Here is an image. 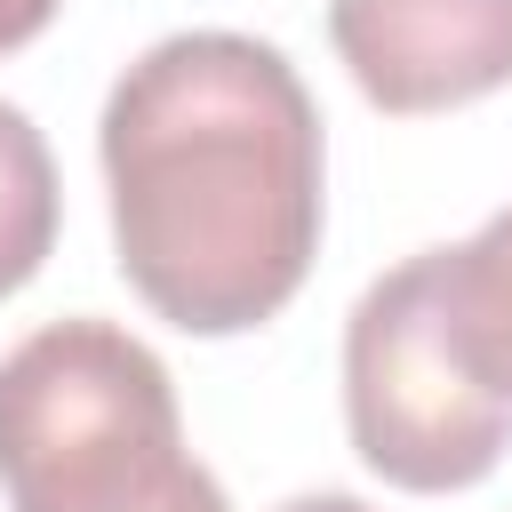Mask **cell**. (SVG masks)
I'll use <instances>...</instances> for the list:
<instances>
[{
    "mask_svg": "<svg viewBox=\"0 0 512 512\" xmlns=\"http://www.w3.org/2000/svg\"><path fill=\"white\" fill-rule=\"evenodd\" d=\"M56 216H64V192H56L48 136L16 104H0V296H16L48 264Z\"/></svg>",
    "mask_w": 512,
    "mask_h": 512,
    "instance_id": "obj_6",
    "label": "cell"
},
{
    "mask_svg": "<svg viewBox=\"0 0 512 512\" xmlns=\"http://www.w3.org/2000/svg\"><path fill=\"white\" fill-rule=\"evenodd\" d=\"M432 272H440V312L464 360L496 392H512V208H496L472 240L432 248Z\"/></svg>",
    "mask_w": 512,
    "mask_h": 512,
    "instance_id": "obj_5",
    "label": "cell"
},
{
    "mask_svg": "<svg viewBox=\"0 0 512 512\" xmlns=\"http://www.w3.org/2000/svg\"><path fill=\"white\" fill-rule=\"evenodd\" d=\"M328 40L376 112L424 120L512 80V0H328Z\"/></svg>",
    "mask_w": 512,
    "mask_h": 512,
    "instance_id": "obj_4",
    "label": "cell"
},
{
    "mask_svg": "<svg viewBox=\"0 0 512 512\" xmlns=\"http://www.w3.org/2000/svg\"><path fill=\"white\" fill-rule=\"evenodd\" d=\"M0 488L8 512H232L176 376L112 320H48L0 360Z\"/></svg>",
    "mask_w": 512,
    "mask_h": 512,
    "instance_id": "obj_2",
    "label": "cell"
},
{
    "mask_svg": "<svg viewBox=\"0 0 512 512\" xmlns=\"http://www.w3.org/2000/svg\"><path fill=\"white\" fill-rule=\"evenodd\" d=\"M272 512H376V504H360V496H344V488H312V496H288V504H272Z\"/></svg>",
    "mask_w": 512,
    "mask_h": 512,
    "instance_id": "obj_8",
    "label": "cell"
},
{
    "mask_svg": "<svg viewBox=\"0 0 512 512\" xmlns=\"http://www.w3.org/2000/svg\"><path fill=\"white\" fill-rule=\"evenodd\" d=\"M128 288L184 336L264 328L320 256V112L256 32H168L96 120Z\"/></svg>",
    "mask_w": 512,
    "mask_h": 512,
    "instance_id": "obj_1",
    "label": "cell"
},
{
    "mask_svg": "<svg viewBox=\"0 0 512 512\" xmlns=\"http://www.w3.org/2000/svg\"><path fill=\"white\" fill-rule=\"evenodd\" d=\"M56 8H64V0H0V56L24 48V40H40Z\"/></svg>",
    "mask_w": 512,
    "mask_h": 512,
    "instance_id": "obj_7",
    "label": "cell"
},
{
    "mask_svg": "<svg viewBox=\"0 0 512 512\" xmlns=\"http://www.w3.org/2000/svg\"><path fill=\"white\" fill-rule=\"evenodd\" d=\"M344 424L376 480L408 496H448L496 472L512 448V392H496L448 312L432 248L392 264L344 320Z\"/></svg>",
    "mask_w": 512,
    "mask_h": 512,
    "instance_id": "obj_3",
    "label": "cell"
}]
</instances>
